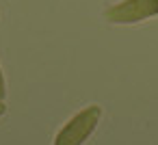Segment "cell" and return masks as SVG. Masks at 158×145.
Masks as SVG:
<instances>
[{
	"label": "cell",
	"mask_w": 158,
	"mask_h": 145,
	"mask_svg": "<svg viewBox=\"0 0 158 145\" xmlns=\"http://www.w3.org/2000/svg\"><path fill=\"white\" fill-rule=\"evenodd\" d=\"M7 95V85H5V76H2V69H0V100H5Z\"/></svg>",
	"instance_id": "obj_3"
},
{
	"label": "cell",
	"mask_w": 158,
	"mask_h": 145,
	"mask_svg": "<svg viewBox=\"0 0 158 145\" xmlns=\"http://www.w3.org/2000/svg\"><path fill=\"white\" fill-rule=\"evenodd\" d=\"M100 119H102V108L98 104H91V106L82 108L56 132L54 145H82L93 134Z\"/></svg>",
	"instance_id": "obj_1"
},
{
	"label": "cell",
	"mask_w": 158,
	"mask_h": 145,
	"mask_svg": "<svg viewBox=\"0 0 158 145\" xmlns=\"http://www.w3.org/2000/svg\"><path fill=\"white\" fill-rule=\"evenodd\" d=\"M158 15V0H121L104 11L110 24H139Z\"/></svg>",
	"instance_id": "obj_2"
},
{
	"label": "cell",
	"mask_w": 158,
	"mask_h": 145,
	"mask_svg": "<svg viewBox=\"0 0 158 145\" xmlns=\"http://www.w3.org/2000/svg\"><path fill=\"white\" fill-rule=\"evenodd\" d=\"M5 110H7V106H5V102H2V100H0V117L5 115Z\"/></svg>",
	"instance_id": "obj_4"
}]
</instances>
